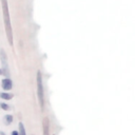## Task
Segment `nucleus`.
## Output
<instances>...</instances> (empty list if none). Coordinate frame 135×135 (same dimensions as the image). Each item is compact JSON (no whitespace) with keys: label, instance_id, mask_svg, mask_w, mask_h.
<instances>
[{"label":"nucleus","instance_id":"1","mask_svg":"<svg viewBox=\"0 0 135 135\" xmlns=\"http://www.w3.org/2000/svg\"><path fill=\"white\" fill-rule=\"evenodd\" d=\"M1 4H2V11H3L4 24H5L6 37H7L10 46H13V32H12V25H11V18H10V12H8L7 0H1Z\"/></svg>","mask_w":135,"mask_h":135},{"label":"nucleus","instance_id":"2","mask_svg":"<svg viewBox=\"0 0 135 135\" xmlns=\"http://www.w3.org/2000/svg\"><path fill=\"white\" fill-rule=\"evenodd\" d=\"M37 94H38L40 109H41V111H43L44 110V90H43L41 72L40 71L37 72Z\"/></svg>","mask_w":135,"mask_h":135},{"label":"nucleus","instance_id":"3","mask_svg":"<svg viewBox=\"0 0 135 135\" xmlns=\"http://www.w3.org/2000/svg\"><path fill=\"white\" fill-rule=\"evenodd\" d=\"M0 59H1V62H2V67H3V75L4 76H6V77H8L10 76V72H8V65H7V58H6V54L4 53V51L2 50H0Z\"/></svg>","mask_w":135,"mask_h":135},{"label":"nucleus","instance_id":"4","mask_svg":"<svg viewBox=\"0 0 135 135\" xmlns=\"http://www.w3.org/2000/svg\"><path fill=\"white\" fill-rule=\"evenodd\" d=\"M1 87L4 91H10L13 88V81L10 79V77H5L4 79H2L1 81Z\"/></svg>","mask_w":135,"mask_h":135},{"label":"nucleus","instance_id":"5","mask_svg":"<svg viewBox=\"0 0 135 135\" xmlns=\"http://www.w3.org/2000/svg\"><path fill=\"white\" fill-rule=\"evenodd\" d=\"M49 127H50V121H49L48 117H44L43 120H42V132H43V135H50Z\"/></svg>","mask_w":135,"mask_h":135},{"label":"nucleus","instance_id":"6","mask_svg":"<svg viewBox=\"0 0 135 135\" xmlns=\"http://www.w3.org/2000/svg\"><path fill=\"white\" fill-rule=\"evenodd\" d=\"M13 97H14V95L12 93H3V92L0 93V98H2L4 100H10Z\"/></svg>","mask_w":135,"mask_h":135},{"label":"nucleus","instance_id":"7","mask_svg":"<svg viewBox=\"0 0 135 135\" xmlns=\"http://www.w3.org/2000/svg\"><path fill=\"white\" fill-rule=\"evenodd\" d=\"M3 120H4V124L5 125H11L12 123H13V116L12 115H5L4 116V118H3Z\"/></svg>","mask_w":135,"mask_h":135},{"label":"nucleus","instance_id":"8","mask_svg":"<svg viewBox=\"0 0 135 135\" xmlns=\"http://www.w3.org/2000/svg\"><path fill=\"white\" fill-rule=\"evenodd\" d=\"M18 126H19V131H18V134H19V135H26L23 124H22V123H19V125H18Z\"/></svg>","mask_w":135,"mask_h":135},{"label":"nucleus","instance_id":"9","mask_svg":"<svg viewBox=\"0 0 135 135\" xmlns=\"http://www.w3.org/2000/svg\"><path fill=\"white\" fill-rule=\"evenodd\" d=\"M0 108H1L3 111H8L10 110V106L6 105V103H4V102H0Z\"/></svg>","mask_w":135,"mask_h":135},{"label":"nucleus","instance_id":"10","mask_svg":"<svg viewBox=\"0 0 135 135\" xmlns=\"http://www.w3.org/2000/svg\"><path fill=\"white\" fill-rule=\"evenodd\" d=\"M11 135H19V134H18V132H17L16 130H15V131H13V132L11 133Z\"/></svg>","mask_w":135,"mask_h":135},{"label":"nucleus","instance_id":"11","mask_svg":"<svg viewBox=\"0 0 135 135\" xmlns=\"http://www.w3.org/2000/svg\"><path fill=\"white\" fill-rule=\"evenodd\" d=\"M0 135H5V133H4L3 131H0Z\"/></svg>","mask_w":135,"mask_h":135},{"label":"nucleus","instance_id":"12","mask_svg":"<svg viewBox=\"0 0 135 135\" xmlns=\"http://www.w3.org/2000/svg\"><path fill=\"white\" fill-rule=\"evenodd\" d=\"M0 75H3V71H2V69H0Z\"/></svg>","mask_w":135,"mask_h":135}]
</instances>
